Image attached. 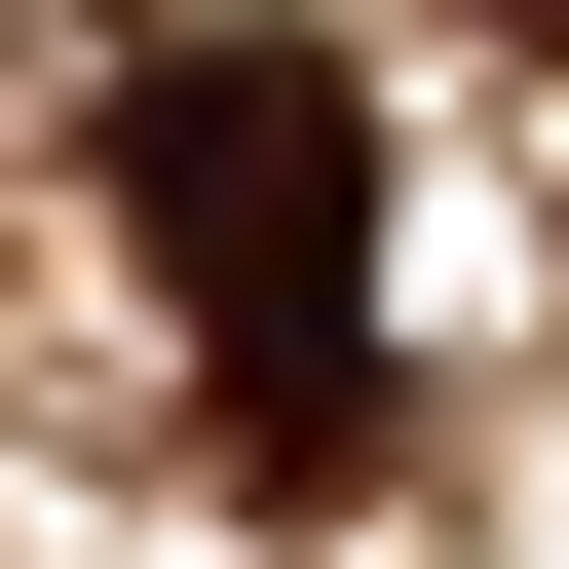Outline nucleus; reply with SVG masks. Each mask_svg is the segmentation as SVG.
<instances>
[{
	"mask_svg": "<svg viewBox=\"0 0 569 569\" xmlns=\"http://www.w3.org/2000/svg\"><path fill=\"white\" fill-rule=\"evenodd\" d=\"M114 228L228 305V380L380 342V114H342L305 39H152V77H114Z\"/></svg>",
	"mask_w": 569,
	"mask_h": 569,
	"instance_id": "1",
	"label": "nucleus"
}]
</instances>
